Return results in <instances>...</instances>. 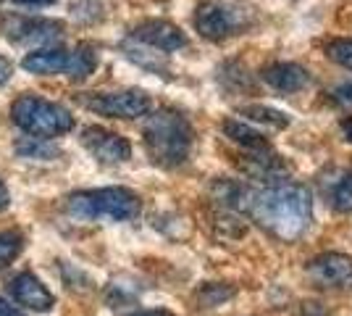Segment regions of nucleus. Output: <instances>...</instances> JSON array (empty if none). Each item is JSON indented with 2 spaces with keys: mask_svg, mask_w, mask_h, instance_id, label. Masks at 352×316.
I'll list each match as a JSON object with an SVG mask.
<instances>
[{
  "mask_svg": "<svg viewBox=\"0 0 352 316\" xmlns=\"http://www.w3.org/2000/svg\"><path fill=\"white\" fill-rule=\"evenodd\" d=\"M16 6H27V8H43V6H53L56 0H11Z\"/></svg>",
  "mask_w": 352,
  "mask_h": 316,
  "instance_id": "nucleus-25",
  "label": "nucleus"
},
{
  "mask_svg": "<svg viewBox=\"0 0 352 316\" xmlns=\"http://www.w3.org/2000/svg\"><path fill=\"white\" fill-rule=\"evenodd\" d=\"M145 148L153 164L163 169H176L190 158L192 151V127L179 111L161 108L145 124Z\"/></svg>",
  "mask_w": 352,
  "mask_h": 316,
  "instance_id": "nucleus-2",
  "label": "nucleus"
},
{
  "mask_svg": "<svg viewBox=\"0 0 352 316\" xmlns=\"http://www.w3.org/2000/svg\"><path fill=\"white\" fill-rule=\"evenodd\" d=\"M3 32L16 45H47L63 37V24L56 19H30V16H6Z\"/></svg>",
  "mask_w": 352,
  "mask_h": 316,
  "instance_id": "nucleus-6",
  "label": "nucleus"
},
{
  "mask_svg": "<svg viewBox=\"0 0 352 316\" xmlns=\"http://www.w3.org/2000/svg\"><path fill=\"white\" fill-rule=\"evenodd\" d=\"M326 56L344 66V69H352V37H339V40H331L326 45Z\"/></svg>",
  "mask_w": 352,
  "mask_h": 316,
  "instance_id": "nucleus-19",
  "label": "nucleus"
},
{
  "mask_svg": "<svg viewBox=\"0 0 352 316\" xmlns=\"http://www.w3.org/2000/svg\"><path fill=\"white\" fill-rule=\"evenodd\" d=\"M8 290H11V295L16 298V303L27 306L32 311H50V308H53V295H50V290H47L34 274H30V271L16 274L14 280L8 282Z\"/></svg>",
  "mask_w": 352,
  "mask_h": 316,
  "instance_id": "nucleus-12",
  "label": "nucleus"
},
{
  "mask_svg": "<svg viewBox=\"0 0 352 316\" xmlns=\"http://www.w3.org/2000/svg\"><path fill=\"white\" fill-rule=\"evenodd\" d=\"M242 116H248L250 121L255 124H268L271 129H287L289 127V116L284 111H276V108H268V105H248L242 111Z\"/></svg>",
  "mask_w": 352,
  "mask_h": 316,
  "instance_id": "nucleus-18",
  "label": "nucleus"
},
{
  "mask_svg": "<svg viewBox=\"0 0 352 316\" xmlns=\"http://www.w3.org/2000/svg\"><path fill=\"white\" fill-rule=\"evenodd\" d=\"M95 69H98V53L89 45H79L74 53H69V69H66V74L72 76V79L82 82V79H87Z\"/></svg>",
  "mask_w": 352,
  "mask_h": 316,
  "instance_id": "nucleus-17",
  "label": "nucleus"
},
{
  "mask_svg": "<svg viewBox=\"0 0 352 316\" xmlns=\"http://www.w3.org/2000/svg\"><path fill=\"white\" fill-rule=\"evenodd\" d=\"M234 298V290L226 285H206L200 290V301L206 303L208 308H216V306H223L226 301Z\"/></svg>",
  "mask_w": 352,
  "mask_h": 316,
  "instance_id": "nucleus-21",
  "label": "nucleus"
},
{
  "mask_svg": "<svg viewBox=\"0 0 352 316\" xmlns=\"http://www.w3.org/2000/svg\"><path fill=\"white\" fill-rule=\"evenodd\" d=\"M339 129H342V137L352 143V116H344V119L339 121Z\"/></svg>",
  "mask_w": 352,
  "mask_h": 316,
  "instance_id": "nucleus-26",
  "label": "nucleus"
},
{
  "mask_svg": "<svg viewBox=\"0 0 352 316\" xmlns=\"http://www.w3.org/2000/svg\"><path fill=\"white\" fill-rule=\"evenodd\" d=\"M6 203H8V190H6V185L0 182V209H3Z\"/></svg>",
  "mask_w": 352,
  "mask_h": 316,
  "instance_id": "nucleus-29",
  "label": "nucleus"
},
{
  "mask_svg": "<svg viewBox=\"0 0 352 316\" xmlns=\"http://www.w3.org/2000/svg\"><path fill=\"white\" fill-rule=\"evenodd\" d=\"M331 98H334L337 103H352V79L339 82L337 87L331 90Z\"/></svg>",
  "mask_w": 352,
  "mask_h": 316,
  "instance_id": "nucleus-23",
  "label": "nucleus"
},
{
  "mask_svg": "<svg viewBox=\"0 0 352 316\" xmlns=\"http://www.w3.org/2000/svg\"><path fill=\"white\" fill-rule=\"evenodd\" d=\"M132 316H174V314H168V311H137Z\"/></svg>",
  "mask_w": 352,
  "mask_h": 316,
  "instance_id": "nucleus-28",
  "label": "nucleus"
},
{
  "mask_svg": "<svg viewBox=\"0 0 352 316\" xmlns=\"http://www.w3.org/2000/svg\"><path fill=\"white\" fill-rule=\"evenodd\" d=\"M0 316H24L19 308H14L11 303H6L3 298H0Z\"/></svg>",
  "mask_w": 352,
  "mask_h": 316,
  "instance_id": "nucleus-27",
  "label": "nucleus"
},
{
  "mask_svg": "<svg viewBox=\"0 0 352 316\" xmlns=\"http://www.w3.org/2000/svg\"><path fill=\"white\" fill-rule=\"evenodd\" d=\"M21 66L40 76H53V74H66L69 69V50L63 48H45V50H34L27 59L21 61Z\"/></svg>",
  "mask_w": 352,
  "mask_h": 316,
  "instance_id": "nucleus-13",
  "label": "nucleus"
},
{
  "mask_svg": "<svg viewBox=\"0 0 352 316\" xmlns=\"http://www.w3.org/2000/svg\"><path fill=\"white\" fill-rule=\"evenodd\" d=\"M308 277L318 287H352V258L344 253H321L308 264Z\"/></svg>",
  "mask_w": 352,
  "mask_h": 316,
  "instance_id": "nucleus-8",
  "label": "nucleus"
},
{
  "mask_svg": "<svg viewBox=\"0 0 352 316\" xmlns=\"http://www.w3.org/2000/svg\"><path fill=\"white\" fill-rule=\"evenodd\" d=\"M223 135L229 137L234 145H239L245 153L271 151V145H268V140L263 137V132H258L255 127H250L248 121L226 119V121H223Z\"/></svg>",
  "mask_w": 352,
  "mask_h": 316,
  "instance_id": "nucleus-14",
  "label": "nucleus"
},
{
  "mask_svg": "<svg viewBox=\"0 0 352 316\" xmlns=\"http://www.w3.org/2000/svg\"><path fill=\"white\" fill-rule=\"evenodd\" d=\"M132 40H137L140 45L155 48L163 53H174L187 45V34L179 30L171 21H163V19H150L142 21L132 30Z\"/></svg>",
  "mask_w": 352,
  "mask_h": 316,
  "instance_id": "nucleus-9",
  "label": "nucleus"
},
{
  "mask_svg": "<svg viewBox=\"0 0 352 316\" xmlns=\"http://www.w3.org/2000/svg\"><path fill=\"white\" fill-rule=\"evenodd\" d=\"M210 193H213V200L219 203V209H226V211H248L250 209L252 190H250L248 185H242V182L219 180V182H213Z\"/></svg>",
  "mask_w": 352,
  "mask_h": 316,
  "instance_id": "nucleus-15",
  "label": "nucleus"
},
{
  "mask_svg": "<svg viewBox=\"0 0 352 316\" xmlns=\"http://www.w3.org/2000/svg\"><path fill=\"white\" fill-rule=\"evenodd\" d=\"M21 245H24V240L16 232H3L0 235V269H6L21 253Z\"/></svg>",
  "mask_w": 352,
  "mask_h": 316,
  "instance_id": "nucleus-20",
  "label": "nucleus"
},
{
  "mask_svg": "<svg viewBox=\"0 0 352 316\" xmlns=\"http://www.w3.org/2000/svg\"><path fill=\"white\" fill-rule=\"evenodd\" d=\"M263 82L276 92H300L310 85V74L305 66L289 63V61H276L263 69Z\"/></svg>",
  "mask_w": 352,
  "mask_h": 316,
  "instance_id": "nucleus-11",
  "label": "nucleus"
},
{
  "mask_svg": "<svg viewBox=\"0 0 352 316\" xmlns=\"http://www.w3.org/2000/svg\"><path fill=\"white\" fill-rule=\"evenodd\" d=\"M19 153L27 156V158H53L56 156V148L43 143L40 137L32 140V143H19Z\"/></svg>",
  "mask_w": 352,
  "mask_h": 316,
  "instance_id": "nucleus-22",
  "label": "nucleus"
},
{
  "mask_svg": "<svg viewBox=\"0 0 352 316\" xmlns=\"http://www.w3.org/2000/svg\"><path fill=\"white\" fill-rule=\"evenodd\" d=\"M14 74V66H11V61L6 59V56H0V85H6L8 79Z\"/></svg>",
  "mask_w": 352,
  "mask_h": 316,
  "instance_id": "nucleus-24",
  "label": "nucleus"
},
{
  "mask_svg": "<svg viewBox=\"0 0 352 316\" xmlns=\"http://www.w3.org/2000/svg\"><path fill=\"white\" fill-rule=\"evenodd\" d=\"M331 206L342 213H352V166L344 171H337V177L329 185Z\"/></svg>",
  "mask_w": 352,
  "mask_h": 316,
  "instance_id": "nucleus-16",
  "label": "nucleus"
},
{
  "mask_svg": "<svg viewBox=\"0 0 352 316\" xmlns=\"http://www.w3.org/2000/svg\"><path fill=\"white\" fill-rule=\"evenodd\" d=\"M85 105L89 111L111 116V119H140L150 114L153 101L142 90H118V92H95L85 98Z\"/></svg>",
  "mask_w": 352,
  "mask_h": 316,
  "instance_id": "nucleus-5",
  "label": "nucleus"
},
{
  "mask_svg": "<svg viewBox=\"0 0 352 316\" xmlns=\"http://www.w3.org/2000/svg\"><path fill=\"white\" fill-rule=\"evenodd\" d=\"M195 30L210 43H221L234 34L236 21L234 16L229 14V8H223L221 3H213V0H206L195 11Z\"/></svg>",
  "mask_w": 352,
  "mask_h": 316,
  "instance_id": "nucleus-10",
  "label": "nucleus"
},
{
  "mask_svg": "<svg viewBox=\"0 0 352 316\" xmlns=\"http://www.w3.org/2000/svg\"><path fill=\"white\" fill-rule=\"evenodd\" d=\"M82 145L87 148L100 164H124L132 156L129 140H124L116 132H108L103 127H87L82 132Z\"/></svg>",
  "mask_w": 352,
  "mask_h": 316,
  "instance_id": "nucleus-7",
  "label": "nucleus"
},
{
  "mask_svg": "<svg viewBox=\"0 0 352 316\" xmlns=\"http://www.w3.org/2000/svg\"><path fill=\"white\" fill-rule=\"evenodd\" d=\"M250 216L279 240H297L313 222V198L308 187L279 180L250 198Z\"/></svg>",
  "mask_w": 352,
  "mask_h": 316,
  "instance_id": "nucleus-1",
  "label": "nucleus"
},
{
  "mask_svg": "<svg viewBox=\"0 0 352 316\" xmlns=\"http://www.w3.org/2000/svg\"><path fill=\"white\" fill-rule=\"evenodd\" d=\"M69 213L85 222H126L140 213V198L126 187H98L74 193Z\"/></svg>",
  "mask_w": 352,
  "mask_h": 316,
  "instance_id": "nucleus-3",
  "label": "nucleus"
},
{
  "mask_svg": "<svg viewBox=\"0 0 352 316\" xmlns=\"http://www.w3.org/2000/svg\"><path fill=\"white\" fill-rule=\"evenodd\" d=\"M11 116H14L16 127H21L24 132L40 137V140L66 135L74 127V116L63 105L34 98V95H21L19 101H14Z\"/></svg>",
  "mask_w": 352,
  "mask_h": 316,
  "instance_id": "nucleus-4",
  "label": "nucleus"
}]
</instances>
